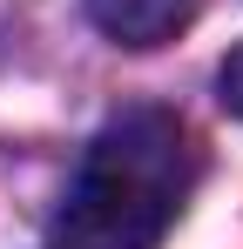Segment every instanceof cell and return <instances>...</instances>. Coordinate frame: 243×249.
Listing matches in <instances>:
<instances>
[{
	"label": "cell",
	"mask_w": 243,
	"mask_h": 249,
	"mask_svg": "<svg viewBox=\"0 0 243 249\" xmlns=\"http://www.w3.org/2000/svg\"><path fill=\"white\" fill-rule=\"evenodd\" d=\"M202 175L196 135L169 108H128L88 142L47 249H156Z\"/></svg>",
	"instance_id": "obj_1"
},
{
	"label": "cell",
	"mask_w": 243,
	"mask_h": 249,
	"mask_svg": "<svg viewBox=\"0 0 243 249\" xmlns=\"http://www.w3.org/2000/svg\"><path fill=\"white\" fill-rule=\"evenodd\" d=\"M196 7L202 0H88V20H95L115 47L149 54V47L176 41V34L196 20Z\"/></svg>",
	"instance_id": "obj_2"
},
{
	"label": "cell",
	"mask_w": 243,
	"mask_h": 249,
	"mask_svg": "<svg viewBox=\"0 0 243 249\" xmlns=\"http://www.w3.org/2000/svg\"><path fill=\"white\" fill-rule=\"evenodd\" d=\"M216 101L243 122V47H230V54H223V68H216Z\"/></svg>",
	"instance_id": "obj_3"
}]
</instances>
